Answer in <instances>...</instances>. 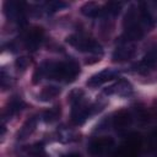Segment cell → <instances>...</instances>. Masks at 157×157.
I'll return each mask as SVG.
<instances>
[{"mask_svg": "<svg viewBox=\"0 0 157 157\" xmlns=\"http://www.w3.org/2000/svg\"><path fill=\"white\" fill-rule=\"evenodd\" d=\"M65 6H66L65 2H58V1L49 4V9H50L52 11H58V10H60L61 7H65Z\"/></svg>", "mask_w": 157, "mask_h": 157, "instance_id": "obj_15", "label": "cell"}, {"mask_svg": "<svg viewBox=\"0 0 157 157\" xmlns=\"http://www.w3.org/2000/svg\"><path fill=\"white\" fill-rule=\"evenodd\" d=\"M81 12L86 16L90 17H94L101 12V6L96 2H86L82 7H81Z\"/></svg>", "mask_w": 157, "mask_h": 157, "instance_id": "obj_8", "label": "cell"}, {"mask_svg": "<svg viewBox=\"0 0 157 157\" xmlns=\"http://www.w3.org/2000/svg\"><path fill=\"white\" fill-rule=\"evenodd\" d=\"M107 7H108L107 11H108L109 13L115 15V13L119 12V10H120V7H121V4H120V2H109V4L107 5Z\"/></svg>", "mask_w": 157, "mask_h": 157, "instance_id": "obj_13", "label": "cell"}, {"mask_svg": "<svg viewBox=\"0 0 157 157\" xmlns=\"http://www.w3.org/2000/svg\"><path fill=\"white\" fill-rule=\"evenodd\" d=\"M157 64V45H155L153 48H151L142 58V60L140 61V66L144 69H150L152 66H155Z\"/></svg>", "mask_w": 157, "mask_h": 157, "instance_id": "obj_5", "label": "cell"}, {"mask_svg": "<svg viewBox=\"0 0 157 157\" xmlns=\"http://www.w3.org/2000/svg\"><path fill=\"white\" fill-rule=\"evenodd\" d=\"M80 74V65L74 61H45L39 67H37L33 75V82L37 83L43 76H47L52 80H63L65 82L75 81Z\"/></svg>", "mask_w": 157, "mask_h": 157, "instance_id": "obj_1", "label": "cell"}, {"mask_svg": "<svg viewBox=\"0 0 157 157\" xmlns=\"http://www.w3.org/2000/svg\"><path fill=\"white\" fill-rule=\"evenodd\" d=\"M36 124H37V119L36 118H31L26 121V124L22 126L21 131L18 132V139H26L29 134H32V131L34 130L36 128Z\"/></svg>", "mask_w": 157, "mask_h": 157, "instance_id": "obj_10", "label": "cell"}, {"mask_svg": "<svg viewBox=\"0 0 157 157\" xmlns=\"http://www.w3.org/2000/svg\"><path fill=\"white\" fill-rule=\"evenodd\" d=\"M60 92V88L56 87V86H48V87H44L43 91L39 93V99L40 101H49L54 97H56Z\"/></svg>", "mask_w": 157, "mask_h": 157, "instance_id": "obj_7", "label": "cell"}, {"mask_svg": "<svg viewBox=\"0 0 157 157\" xmlns=\"http://www.w3.org/2000/svg\"><path fill=\"white\" fill-rule=\"evenodd\" d=\"M23 107H25L23 101H22L21 98H18V97H15V98H12V99L10 101L9 107L6 108V110H7V114L11 117V115L18 113L21 109H23Z\"/></svg>", "mask_w": 157, "mask_h": 157, "instance_id": "obj_9", "label": "cell"}, {"mask_svg": "<svg viewBox=\"0 0 157 157\" xmlns=\"http://www.w3.org/2000/svg\"><path fill=\"white\" fill-rule=\"evenodd\" d=\"M60 117V107H54L47 112H44L43 118L45 121H54Z\"/></svg>", "mask_w": 157, "mask_h": 157, "instance_id": "obj_11", "label": "cell"}, {"mask_svg": "<svg viewBox=\"0 0 157 157\" xmlns=\"http://www.w3.org/2000/svg\"><path fill=\"white\" fill-rule=\"evenodd\" d=\"M43 36H44V32L40 27H34V28L29 29L25 38L26 47L31 50H36L38 48V45L40 44V42L43 40Z\"/></svg>", "mask_w": 157, "mask_h": 157, "instance_id": "obj_3", "label": "cell"}, {"mask_svg": "<svg viewBox=\"0 0 157 157\" xmlns=\"http://www.w3.org/2000/svg\"><path fill=\"white\" fill-rule=\"evenodd\" d=\"M134 54V49L129 48V47H119L114 50L112 58L114 61H124L129 58H131Z\"/></svg>", "mask_w": 157, "mask_h": 157, "instance_id": "obj_6", "label": "cell"}, {"mask_svg": "<svg viewBox=\"0 0 157 157\" xmlns=\"http://www.w3.org/2000/svg\"><path fill=\"white\" fill-rule=\"evenodd\" d=\"M66 42L80 52H86V53H91V54H102V52H103L101 44H98L94 39L83 37L81 34L69 36Z\"/></svg>", "mask_w": 157, "mask_h": 157, "instance_id": "obj_2", "label": "cell"}, {"mask_svg": "<svg viewBox=\"0 0 157 157\" xmlns=\"http://www.w3.org/2000/svg\"><path fill=\"white\" fill-rule=\"evenodd\" d=\"M117 76H118L117 72L105 69V70H102L101 72L91 76V78L87 81V85L91 86V87H97V86H101V85H103L108 81H112V80L117 78Z\"/></svg>", "mask_w": 157, "mask_h": 157, "instance_id": "obj_4", "label": "cell"}, {"mask_svg": "<svg viewBox=\"0 0 157 157\" xmlns=\"http://www.w3.org/2000/svg\"><path fill=\"white\" fill-rule=\"evenodd\" d=\"M60 157H82V155L81 153H78V152H66V153H63V155H60Z\"/></svg>", "mask_w": 157, "mask_h": 157, "instance_id": "obj_16", "label": "cell"}, {"mask_svg": "<svg viewBox=\"0 0 157 157\" xmlns=\"http://www.w3.org/2000/svg\"><path fill=\"white\" fill-rule=\"evenodd\" d=\"M27 65H28L27 58H18V59L16 60V66H17L18 69H21V70H25V69L27 67Z\"/></svg>", "mask_w": 157, "mask_h": 157, "instance_id": "obj_14", "label": "cell"}, {"mask_svg": "<svg viewBox=\"0 0 157 157\" xmlns=\"http://www.w3.org/2000/svg\"><path fill=\"white\" fill-rule=\"evenodd\" d=\"M28 153H29L31 156H33V157H39V156H44V150H43L42 145L34 144V145H32V146L29 147Z\"/></svg>", "mask_w": 157, "mask_h": 157, "instance_id": "obj_12", "label": "cell"}]
</instances>
